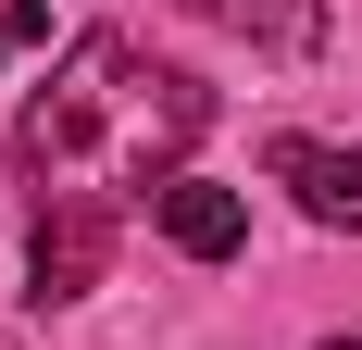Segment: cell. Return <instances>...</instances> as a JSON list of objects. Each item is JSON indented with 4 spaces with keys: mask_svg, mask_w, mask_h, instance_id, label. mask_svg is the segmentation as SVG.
I'll list each match as a JSON object with an SVG mask.
<instances>
[{
    "mask_svg": "<svg viewBox=\"0 0 362 350\" xmlns=\"http://www.w3.org/2000/svg\"><path fill=\"white\" fill-rule=\"evenodd\" d=\"M100 263H112V201H37V225H25V300L50 313V300H88L100 288Z\"/></svg>",
    "mask_w": 362,
    "mask_h": 350,
    "instance_id": "cell-2",
    "label": "cell"
},
{
    "mask_svg": "<svg viewBox=\"0 0 362 350\" xmlns=\"http://www.w3.org/2000/svg\"><path fill=\"white\" fill-rule=\"evenodd\" d=\"M213 125V88L175 63H150L125 26H88L63 50V75H37V101L13 113V150L25 175H50V201H163L175 163Z\"/></svg>",
    "mask_w": 362,
    "mask_h": 350,
    "instance_id": "cell-1",
    "label": "cell"
},
{
    "mask_svg": "<svg viewBox=\"0 0 362 350\" xmlns=\"http://www.w3.org/2000/svg\"><path fill=\"white\" fill-rule=\"evenodd\" d=\"M150 213H163V238H175L187 263H225V250L250 238V201H238V188H213V175H175Z\"/></svg>",
    "mask_w": 362,
    "mask_h": 350,
    "instance_id": "cell-4",
    "label": "cell"
},
{
    "mask_svg": "<svg viewBox=\"0 0 362 350\" xmlns=\"http://www.w3.org/2000/svg\"><path fill=\"white\" fill-rule=\"evenodd\" d=\"M37 38H50V0H0V63H25Z\"/></svg>",
    "mask_w": 362,
    "mask_h": 350,
    "instance_id": "cell-6",
    "label": "cell"
},
{
    "mask_svg": "<svg viewBox=\"0 0 362 350\" xmlns=\"http://www.w3.org/2000/svg\"><path fill=\"white\" fill-rule=\"evenodd\" d=\"M325 350H362V338H325Z\"/></svg>",
    "mask_w": 362,
    "mask_h": 350,
    "instance_id": "cell-7",
    "label": "cell"
},
{
    "mask_svg": "<svg viewBox=\"0 0 362 350\" xmlns=\"http://www.w3.org/2000/svg\"><path fill=\"white\" fill-rule=\"evenodd\" d=\"M175 13H200V26H238V38H262V50H325V0H175Z\"/></svg>",
    "mask_w": 362,
    "mask_h": 350,
    "instance_id": "cell-5",
    "label": "cell"
},
{
    "mask_svg": "<svg viewBox=\"0 0 362 350\" xmlns=\"http://www.w3.org/2000/svg\"><path fill=\"white\" fill-rule=\"evenodd\" d=\"M262 163H275V188H300V213H313V225L362 238V150H337V138H275Z\"/></svg>",
    "mask_w": 362,
    "mask_h": 350,
    "instance_id": "cell-3",
    "label": "cell"
}]
</instances>
